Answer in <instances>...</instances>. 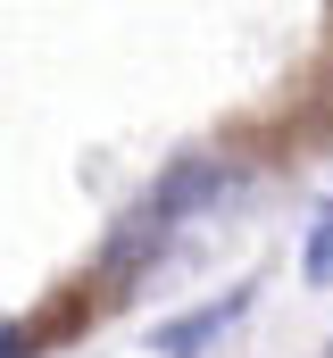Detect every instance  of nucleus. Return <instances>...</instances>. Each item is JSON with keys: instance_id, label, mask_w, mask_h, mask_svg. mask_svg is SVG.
I'll use <instances>...</instances> for the list:
<instances>
[{"instance_id": "nucleus-2", "label": "nucleus", "mask_w": 333, "mask_h": 358, "mask_svg": "<svg viewBox=\"0 0 333 358\" xmlns=\"http://www.w3.org/2000/svg\"><path fill=\"white\" fill-rule=\"evenodd\" d=\"M17 350H25V334H0V358H17Z\"/></svg>"}, {"instance_id": "nucleus-1", "label": "nucleus", "mask_w": 333, "mask_h": 358, "mask_svg": "<svg viewBox=\"0 0 333 358\" xmlns=\"http://www.w3.org/2000/svg\"><path fill=\"white\" fill-rule=\"evenodd\" d=\"M309 283H333V208L317 217V234H309Z\"/></svg>"}]
</instances>
